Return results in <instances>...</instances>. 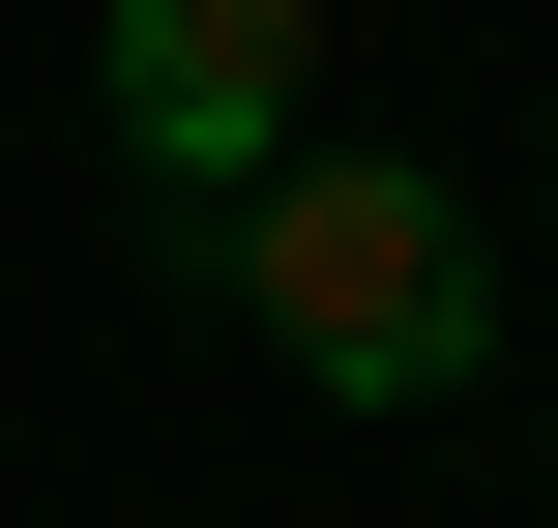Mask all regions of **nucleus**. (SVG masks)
Instances as JSON below:
<instances>
[{
  "instance_id": "obj_2",
  "label": "nucleus",
  "mask_w": 558,
  "mask_h": 528,
  "mask_svg": "<svg viewBox=\"0 0 558 528\" xmlns=\"http://www.w3.org/2000/svg\"><path fill=\"white\" fill-rule=\"evenodd\" d=\"M88 118L147 206H265L324 147V0H88Z\"/></svg>"
},
{
  "instance_id": "obj_1",
  "label": "nucleus",
  "mask_w": 558,
  "mask_h": 528,
  "mask_svg": "<svg viewBox=\"0 0 558 528\" xmlns=\"http://www.w3.org/2000/svg\"><path fill=\"white\" fill-rule=\"evenodd\" d=\"M206 294H235L324 412H471V382H500V235H471L412 147H294L265 206H206Z\"/></svg>"
}]
</instances>
